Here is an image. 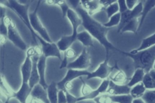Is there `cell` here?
Listing matches in <instances>:
<instances>
[{"instance_id":"7a4b0ae2","label":"cell","mask_w":155,"mask_h":103,"mask_svg":"<svg viewBox=\"0 0 155 103\" xmlns=\"http://www.w3.org/2000/svg\"><path fill=\"white\" fill-rule=\"evenodd\" d=\"M120 53L132 59L134 69L142 68L146 73L153 69L155 62V45L134 53L122 50Z\"/></svg>"},{"instance_id":"4316f807","label":"cell","mask_w":155,"mask_h":103,"mask_svg":"<svg viewBox=\"0 0 155 103\" xmlns=\"http://www.w3.org/2000/svg\"><path fill=\"white\" fill-rule=\"evenodd\" d=\"M146 90L147 88H145L143 83L141 82L131 87L130 94L133 98V99L141 98Z\"/></svg>"},{"instance_id":"7bdbcfd3","label":"cell","mask_w":155,"mask_h":103,"mask_svg":"<svg viewBox=\"0 0 155 103\" xmlns=\"http://www.w3.org/2000/svg\"><path fill=\"white\" fill-rule=\"evenodd\" d=\"M133 103H145L142 98H137V99H134Z\"/></svg>"},{"instance_id":"4fadbf2b","label":"cell","mask_w":155,"mask_h":103,"mask_svg":"<svg viewBox=\"0 0 155 103\" xmlns=\"http://www.w3.org/2000/svg\"><path fill=\"white\" fill-rule=\"evenodd\" d=\"M80 1L82 7L88 12L90 16H92L94 13L103 10V8L99 1L81 0Z\"/></svg>"},{"instance_id":"836d02e7","label":"cell","mask_w":155,"mask_h":103,"mask_svg":"<svg viewBox=\"0 0 155 103\" xmlns=\"http://www.w3.org/2000/svg\"><path fill=\"white\" fill-rule=\"evenodd\" d=\"M95 103H113L110 96L107 93H103L93 99Z\"/></svg>"},{"instance_id":"f35d334b","label":"cell","mask_w":155,"mask_h":103,"mask_svg":"<svg viewBox=\"0 0 155 103\" xmlns=\"http://www.w3.org/2000/svg\"><path fill=\"white\" fill-rule=\"evenodd\" d=\"M115 0H100L99 2L103 8V10H104L107 7L114 2Z\"/></svg>"},{"instance_id":"ffe728a7","label":"cell","mask_w":155,"mask_h":103,"mask_svg":"<svg viewBox=\"0 0 155 103\" xmlns=\"http://www.w3.org/2000/svg\"><path fill=\"white\" fill-rule=\"evenodd\" d=\"M145 73H145V70L142 68L135 69L133 76L129 79V81L127 84L130 87H132L133 86L135 85L136 84L142 82Z\"/></svg>"},{"instance_id":"cb8c5ba5","label":"cell","mask_w":155,"mask_h":103,"mask_svg":"<svg viewBox=\"0 0 155 103\" xmlns=\"http://www.w3.org/2000/svg\"><path fill=\"white\" fill-rule=\"evenodd\" d=\"M154 7H155V0H148V1H145L144 4L143 5L142 12L140 15V19L139 31L141 28L147 15Z\"/></svg>"},{"instance_id":"8992f818","label":"cell","mask_w":155,"mask_h":103,"mask_svg":"<svg viewBox=\"0 0 155 103\" xmlns=\"http://www.w3.org/2000/svg\"><path fill=\"white\" fill-rule=\"evenodd\" d=\"M117 62L114 66H110L108 64V57H105L104 61L99 64L97 68L93 71L90 72V75L87 76V79L89 80L92 78H99L104 80L108 79L112 71L116 68Z\"/></svg>"},{"instance_id":"30bf717a","label":"cell","mask_w":155,"mask_h":103,"mask_svg":"<svg viewBox=\"0 0 155 103\" xmlns=\"http://www.w3.org/2000/svg\"><path fill=\"white\" fill-rule=\"evenodd\" d=\"M109 84H110V79H107L103 80L101 83V84L99 85V87L96 89L93 90L89 95L85 96H81L78 97V102L87 101V100H93L99 95L103 93H106Z\"/></svg>"},{"instance_id":"7c38bea8","label":"cell","mask_w":155,"mask_h":103,"mask_svg":"<svg viewBox=\"0 0 155 103\" xmlns=\"http://www.w3.org/2000/svg\"><path fill=\"white\" fill-rule=\"evenodd\" d=\"M67 19L69 20L72 27V35L74 37H77L78 33V27L82 25V19L78 13L73 8H70L67 12L66 15Z\"/></svg>"},{"instance_id":"603a6c76","label":"cell","mask_w":155,"mask_h":103,"mask_svg":"<svg viewBox=\"0 0 155 103\" xmlns=\"http://www.w3.org/2000/svg\"><path fill=\"white\" fill-rule=\"evenodd\" d=\"M140 16L136 17L130 20L120 31V33H123L126 32H131L134 33H137L139 32V27L140 24Z\"/></svg>"},{"instance_id":"8d00e7d4","label":"cell","mask_w":155,"mask_h":103,"mask_svg":"<svg viewBox=\"0 0 155 103\" xmlns=\"http://www.w3.org/2000/svg\"><path fill=\"white\" fill-rule=\"evenodd\" d=\"M117 2L119 7V13H122L128 10L126 4L125 0H118Z\"/></svg>"},{"instance_id":"f1b7e54d","label":"cell","mask_w":155,"mask_h":103,"mask_svg":"<svg viewBox=\"0 0 155 103\" xmlns=\"http://www.w3.org/2000/svg\"><path fill=\"white\" fill-rule=\"evenodd\" d=\"M110 96L113 103H133L134 99L130 94Z\"/></svg>"},{"instance_id":"7402d4cb","label":"cell","mask_w":155,"mask_h":103,"mask_svg":"<svg viewBox=\"0 0 155 103\" xmlns=\"http://www.w3.org/2000/svg\"><path fill=\"white\" fill-rule=\"evenodd\" d=\"M59 89L57 86V83L52 81L48 85L47 92L50 103H58V96Z\"/></svg>"},{"instance_id":"ee69618b","label":"cell","mask_w":155,"mask_h":103,"mask_svg":"<svg viewBox=\"0 0 155 103\" xmlns=\"http://www.w3.org/2000/svg\"><path fill=\"white\" fill-rule=\"evenodd\" d=\"M6 42V36L1 35V45H4Z\"/></svg>"},{"instance_id":"ac0fdd59","label":"cell","mask_w":155,"mask_h":103,"mask_svg":"<svg viewBox=\"0 0 155 103\" xmlns=\"http://www.w3.org/2000/svg\"><path fill=\"white\" fill-rule=\"evenodd\" d=\"M76 38L71 35H64L62 36L60 39L56 43L58 47L60 50V51H65L69 48H70L71 45L76 41Z\"/></svg>"},{"instance_id":"5b68a950","label":"cell","mask_w":155,"mask_h":103,"mask_svg":"<svg viewBox=\"0 0 155 103\" xmlns=\"http://www.w3.org/2000/svg\"><path fill=\"white\" fill-rule=\"evenodd\" d=\"M5 22L8 28L7 38L16 47L21 50H25L27 49V44L19 35L15 23L8 16L5 18Z\"/></svg>"},{"instance_id":"ab89813d","label":"cell","mask_w":155,"mask_h":103,"mask_svg":"<svg viewBox=\"0 0 155 103\" xmlns=\"http://www.w3.org/2000/svg\"><path fill=\"white\" fill-rule=\"evenodd\" d=\"M64 55H65L68 58H73L76 55V53L73 48H69L64 52Z\"/></svg>"},{"instance_id":"f546056e","label":"cell","mask_w":155,"mask_h":103,"mask_svg":"<svg viewBox=\"0 0 155 103\" xmlns=\"http://www.w3.org/2000/svg\"><path fill=\"white\" fill-rule=\"evenodd\" d=\"M120 19H121V14L120 13H117L116 15H113L111 16L110 19L109 21L106 22L103 24L104 26H105L107 28H110L111 27L117 26L119 25L120 22Z\"/></svg>"},{"instance_id":"277c9868","label":"cell","mask_w":155,"mask_h":103,"mask_svg":"<svg viewBox=\"0 0 155 103\" xmlns=\"http://www.w3.org/2000/svg\"><path fill=\"white\" fill-rule=\"evenodd\" d=\"M41 1H39L35 9L33 12L29 13V19H30V25L33 29V30L39 35L42 38H43L45 41H46L48 42H53L47 32L46 28L43 25L42 23L41 22L38 15V8L39 7Z\"/></svg>"},{"instance_id":"ba28073f","label":"cell","mask_w":155,"mask_h":103,"mask_svg":"<svg viewBox=\"0 0 155 103\" xmlns=\"http://www.w3.org/2000/svg\"><path fill=\"white\" fill-rule=\"evenodd\" d=\"M90 73V71L87 70H78L73 68H68L67 71L65 76L62 80L57 82V86L59 90H65V84L67 82H71L72 81L76 78H80L81 77L86 76H87Z\"/></svg>"},{"instance_id":"d6a6232c","label":"cell","mask_w":155,"mask_h":103,"mask_svg":"<svg viewBox=\"0 0 155 103\" xmlns=\"http://www.w3.org/2000/svg\"><path fill=\"white\" fill-rule=\"evenodd\" d=\"M54 5H57L60 7V8L61 10V12H62V18H64L65 16H66L67 12L70 8L67 2L65 1L55 0Z\"/></svg>"},{"instance_id":"1f68e13d","label":"cell","mask_w":155,"mask_h":103,"mask_svg":"<svg viewBox=\"0 0 155 103\" xmlns=\"http://www.w3.org/2000/svg\"><path fill=\"white\" fill-rule=\"evenodd\" d=\"M141 98L145 103H155V89L147 90Z\"/></svg>"},{"instance_id":"44dd1931","label":"cell","mask_w":155,"mask_h":103,"mask_svg":"<svg viewBox=\"0 0 155 103\" xmlns=\"http://www.w3.org/2000/svg\"><path fill=\"white\" fill-rule=\"evenodd\" d=\"M1 91L2 94H4V96L7 98L5 102L4 103H8L9 100L11 98L14 97L15 91L11 88L9 85L7 83L5 78H4L3 75H1Z\"/></svg>"},{"instance_id":"74e56055","label":"cell","mask_w":155,"mask_h":103,"mask_svg":"<svg viewBox=\"0 0 155 103\" xmlns=\"http://www.w3.org/2000/svg\"><path fill=\"white\" fill-rule=\"evenodd\" d=\"M138 4L137 0H126V4L128 10L133 9Z\"/></svg>"},{"instance_id":"e575fe53","label":"cell","mask_w":155,"mask_h":103,"mask_svg":"<svg viewBox=\"0 0 155 103\" xmlns=\"http://www.w3.org/2000/svg\"><path fill=\"white\" fill-rule=\"evenodd\" d=\"M80 80L82 84V87H81V95L82 96H85L88 95H89L93 90L91 88L90 86H89L88 84H86V82L82 79V77H81Z\"/></svg>"},{"instance_id":"60d3db41","label":"cell","mask_w":155,"mask_h":103,"mask_svg":"<svg viewBox=\"0 0 155 103\" xmlns=\"http://www.w3.org/2000/svg\"><path fill=\"white\" fill-rule=\"evenodd\" d=\"M25 103H44V102L42 101H41V100H39V99H38L32 97L30 95V96L27 98Z\"/></svg>"},{"instance_id":"83f0119b","label":"cell","mask_w":155,"mask_h":103,"mask_svg":"<svg viewBox=\"0 0 155 103\" xmlns=\"http://www.w3.org/2000/svg\"><path fill=\"white\" fill-rule=\"evenodd\" d=\"M117 71L116 73L110 77V80L113 81L115 83L120 84H124L125 82H127L128 79L125 75V73L119 67L117 68Z\"/></svg>"},{"instance_id":"d4e9b609","label":"cell","mask_w":155,"mask_h":103,"mask_svg":"<svg viewBox=\"0 0 155 103\" xmlns=\"http://www.w3.org/2000/svg\"><path fill=\"white\" fill-rule=\"evenodd\" d=\"M154 45H155V33H154L153 35L143 39L139 47L136 49L132 50L130 52L131 53H134L137 52L139 51L150 48Z\"/></svg>"},{"instance_id":"d6986e66","label":"cell","mask_w":155,"mask_h":103,"mask_svg":"<svg viewBox=\"0 0 155 103\" xmlns=\"http://www.w3.org/2000/svg\"><path fill=\"white\" fill-rule=\"evenodd\" d=\"M76 39L79 41L84 47H94L93 36L86 30L78 32Z\"/></svg>"},{"instance_id":"f6af8a7d","label":"cell","mask_w":155,"mask_h":103,"mask_svg":"<svg viewBox=\"0 0 155 103\" xmlns=\"http://www.w3.org/2000/svg\"><path fill=\"white\" fill-rule=\"evenodd\" d=\"M153 69L155 70V62H154V66H153Z\"/></svg>"},{"instance_id":"52a82bcc","label":"cell","mask_w":155,"mask_h":103,"mask_svg":"<svg viewBox=\"0 0 155 103\" xmlns=\"http://www.w3.org/2000/svg\"><path fill=\"white\" fill-rule=\"evenodd\" d=\"M91 64V57L87 47H84L81 54L72 62L68 63L67 68L87 70Z\"/></svg>"},{"instance_id":"4dcf8cb0","label":"cell","mask_w":155,"mask_h":103,"mask_svg":"<svg viewBox=\"0 0 155 103\" xmlns=\"http://www.w3.org/2000/svg\"><path fill=\"white\" fill-rule=\"evenodd\" d=\"M104 11L105 12L107 18L110 19L111 16L119 12V7L117 1H116L112 4L107 7Z\"/></svg>"},{"instance_id":"6da1fadb","label":"cell","mask_w":155,"mask_h":103,"mask_svg":"<svg viewBox=\"0 0 155 103\" xmlns=\"http://www.w3.org/2000/svg\"><path fill=\"white\" fill-rule=\"evenodd\" d=\"M74 10H76L81 17L82 19V25L85 30L104 47L105 50V57H108L109 51L110 50L117 51L119 53L121 51V50L115 47L108 41L107 35L110 28L105 27L104 26L103 24H101L93 19L81 5H79Z\"/></svg>"},{"instance_id":"484cf974","label":"cell","mask_w":155,"mask_h":103,"mask_svg":"<svg viewBox=\"0 0 155 103\" xmlns=\"http://www.w3.org/2000/svg\"><path fill=\"white\" fill-rule=\"evenodd\" d=\"M147 90L155 89V70L152 69L148 73H145L143 81Z\"/></svg>"},{"instance_id":"d590c367","label":"cell","mask_w":155,"mask_h":103,"mask_svg":"<svg viewBox=\"0 0 155 103\" xmlns=\"http://www.w3.org/2000/svg\"><path fill=\"white\" fill-rule=\"evenodd\" d=\"M67 96L65 93V90H59L58 91V103H67Z\"/></svg>"},{"instance_id":"9a60e30c","label":"cell","mask_w":155,"mask_h":103,"mask_svg":"<svg viewBox=\"0 0 155 103\" xmlns=\"http://www.w3.org/2000/svg\"><path fill=\"white\" fill-rule=\"evenodd\" d=\"M31 67H32L31 58L26 55L25 60L21 66V77H22L21 83L29 84V79L30 77Z\"/></svg>"},{"instance_id":"2e32d148","label":"cell","mask_w":155,"mask_h":103,"mask_svg":"<svg viewBox=\"0 0 155 103\" xmlns=\"http://www.w3.org/2000/svg\"><path fill=\"white\" fill-rule=\"evenodd\" d=\"M46 59L47 58L42 55L38 61V70L40 78L39 84L45 89H47L48 85L45 80V69H46Z\"/></svg>"},{"instance_id":"5bb4252c","label":"cell","mask_w":155,"mask_h":103,"mask_svg":"<svg viewBox=\"0 0 155 103\" xmlns=\"http://www.w3.org/2000/svg\"><path fill=\"white\" fill-rule=\"evenodd\" d=\"M39 56L35 55L33 57L31 58L32 61V67L30 73V77L29 79V85L30 88L32 89L34 86L39 83L40 78L38 70V61L39 58Z\"/></svg>"},{"instance_id":"9c48e42d","label":"cell","mask_w":155,"mask_h":103,"mask_svg":"<svg viewBox=\"0 0 155 103\" xmlns=\"http://www.w3.org/2000/svg\"><path fill=\"white\" fill-rule=\"evenodd\" d=\"M143 9V3L140 1L136 5V6L132 10H128L126 12L120 13L121 19L119 25H118L117 32H120L124 27L128 23L130 20L136 17L140 16Z\"/></svg>"},{"instance_id":"8fae6325","label":"cell","mask_w":155,"mask_h":103,"mask_svg":"<svg viewBox=\"0 0 155 103\" xmlns=\"http://www.w3.org/2000/svg\"><path fill=\"white\" fill-rule=\"evenodd\" d=\"M131 87L127 84H120L110 80V84L106 93L111 96L130 94Z\"/></svg>"},{"instance_id":"e0dca14e","label":"cell","mask_w":155,"mask_h":103,"mask_svg":"<svg viewBox=\"0 0 155 103\" xmlns=\"http://www.w3.org/2000/svg\"><path fill=\"white\" fill-rule=\"evenodd\" d=\"M30 96L41 100L44 103H50L47 89L44 88L39 83L34 86V87L31 89Z\"/></svg>"},{"instance_id":"b9f144b4","label":"cell","mask_w":155,"mask_h":103,"mask_svg":"<svg viewBox=\"0 0 155 103\" xmlns=\"http://www.w3.org/2000/svg\"><path fill=\"white\" fill-rule=\"evenodd\" d=\"M65 90H70L73 88V84H72V82H67L65 84Z\"/></svg>"},{"instance_id":"3957f363","label":"cell","mask_w":155,"mask_h":103,"mask_svg":"<svg viewBox=\"0 0 155 103\" xmlns=\"http://www.w3.org/2000/svg\"><path fill=\"white\" fill-rule=\"evenodd\" d=\"M1 5L8 7L12 11L15 13L23 23L27 26L29 31L31 33L32 39L36 44L38 45L37 38L39 36L38 35L32 28L29 19V4H22L16 0H8V1H1Z\"/></svg>"}]
</instances>
